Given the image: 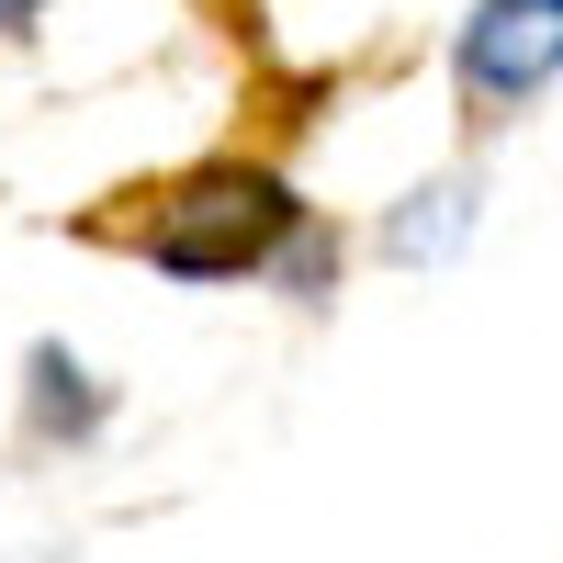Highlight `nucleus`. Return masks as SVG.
<instances>
[{
	"label": "nucleus",
	"instance_id": "20e7f679",
	"mask_svg": "<svg viewBox=\"0 0 563 563\" xmlns=\"http://www.w3.org/2000/svg\"><path fill=\"white\" fill-rule=\"evenodd\" d=\"M462 238H474V169H451V180H417V192L384 214V238H372V249H384L395 271H429V260H451Z\"/></svg>",
	"mask_w": 563,
	"mask_h": 563
},
{
	"label": "nucleus",
	"instance_id": "423d86ee",
	"mask_svg": "<svg viewBox=\"0 0 563 563\" xmlns=\"http://www.w3.org/2000/svg\"><path fill=\"white\" fill-rule=\"evenodd\" d=\"M45 34V0H0V45H34Z\"/></svg>",
	"mask_w": 563,
	"mask_h": 563
},
{
	"label": "nucleus",
	"instance_id": "39448f33",
	"mask_svg": "<svg viewBox=\"0 0 563 563\" xmlns=\"http://www.w3.org/2000/svg\"><path fill=\"white\" fill-rule=\"evenodd\" d=\"M339 260H350V249H339V225H327V214H305L294 238H282V260H271L260 282H271V294H294V305H316L327 282H339Z\"/></svg>",
	"mask_w": 563,
	"mask_h": 563
},
{
	"label": "nucleus",
	"instance_id": "7ed1b4c3",
	"mask_svg": "<svg viewBox=\"0 0 563 563\" xmlns=\"http://www.w3.org/2000/svg\"><path fill=\"white\" fill-rule=\"evenodd\" d=\"M102 429H113V384H102L68 339H34V350H23V451L57 462V451H90Z\"/></svg>",
	"mask_w": 563,
	"mask_h": 563
},
{
	"label": "nucleus",
	"instance_id": "f03ea898",
	"mask_svg": "<svg viewBox=\"0 0 563 563\" xmlns=\"http://www.w3.org/2000/svg\"><path fill=\"white\" fill-rule=\"evenodd\" d=\"M552 79H563V0H474V12H462V34H451V90H462V113H474V124L541 102Z\"/></svg>",
	"mask_w": 563,
	"mask_h": 563
},
{
	"label": "nucleus",
	"instance_id": "f257e3e1",
	"mask_svg": "<svg viewBox=\"0 0 563 563\" xmlns=\"http://www.w3.org/2000/svg\"><path fill=\"white\" fill-rule=\"evenodd\" d=\"M305 214H316V203H305L271 158H238V147H225V158H192V169L147 180V192H113L102 214H79V238H90V249H124L135 271H158V282L214 294V282H260Z\"/></svg>",
	"mask_w": 563,
	"mask_h": 563
}]
</instances>
